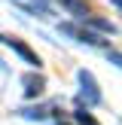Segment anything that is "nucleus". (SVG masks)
<instances>
[{
    "instance_id": "obj_6",
    "label": "nucleus",
    "mask_w": 122,
    "mask_h": 125,
    "mask_svg": "<svg viewBox=\"0 0 122 125\" xmlns=\"http://www.w3.org/2000/svg\"><path fill=\"white\" fill-rule=\"evenodd\" d=\"M82 24H92V28H98V31H104V34H116V24H110V21H104V18H95V15H89Z\"/></svg>"
},
{
    "instance_id": "obj_8",
    "label": "nucleus",
    "mask_w": 122,
    "mask_h": 125,
    "mask_svg": "<svg viewBox=\"0 0 122 125\" xmlns=\"http://www.w3.org/2000/svg\"><path fill=\"white\" fill-rule=\"evenodd\" d=\"M107 61H113V64L122 67V55H119V52H107Z\"/></svg>"
},
{
    "instance_id": "obj_1",
    "label": "nucleus",
    "mask_w": 122,
    "mask_h": 125,
    "mask_svg": "<svg viewBox=\"0 0 122 125\" xmlns=\"http://www.w3.org/2000/svg\"><path fill=\"white\" fill-rule=\"evenodd\" d=\"M0 43H3L6 49H12L15 55H21V58L28 61V64H34V67H40V64H43V61H40V55H37L34 49L28 46V43H21L18 37H3V34H0Z\"/></svg>"
},
{
    "instance_id": "obj_9",
    "label": "nucleus",
    "mask_w": 122,
    "mask_h": 125,
    "mask_svg": "<svg viewBox=\"0 0 122 125\" xmlns=\"http://www.w3.org/2000/svg\"><path fill=\"white\" fill-rule=\"evenodd\" d=\"M113 6H119V9H122V0H113Z\"/></svg>"
},
{
    "instance_id": "obj_7",
    "label": "nucleus",
    "mask_w": 122,
    "mask_h": 125,
    "mask_svg": "<svg viewBox=\"0 0 122 125\" xmlns=\"http://www.w3.org/2000/svg\"><path fill=\"white\" fill-rule=\"evenodd\" d=\"M73 119H76L79 125H98V122L89 116V110H76V113H73Z\"/></svg>"
},
{
    "instance_id": "obj_4",
    "label": "nucleus",
    "mask_w": 122,
    "mask_h": 125,
    "mask_svg": "<svg viewBox=\"0 0 122 125\" xmlns=\"http://www.w3.org/2000/svg\"><path fill=\"white\" fill-rule=\"evenodd\" d=\"M21 85H24V95L28 98H40L43 89H46V79L40 73H28V76H21Z\"/></svg>"
},
{
    "instance_id": "obj_2",
    "label": "nucleus",
    "mask_w": 122,
    "mask_h": 125,
    "mask_svg": "<svg viewBox=\"0 0 122 125\" xmlns=\"http://www.w3.org/2000/svg\"><path fill=\"white\" fill-rule=\"evenodd\" d=\"M58 31L61 34H67V37H73L76 43H89V46H104V40L98 34H92V31H85L82 24H73V21H67V24H58Z\"/></svg>"
},
{
    "instance_id": "obj_3",
    "label": "nucleus",
    "mask_w": 122,
    "mask_h": 125,
    "mask_svg": "<svg viewBox=\"0 0 122 125\" xmlns=\"http://www.w3.org/2000/svg\"><path fill=\"white\" fill-rule=\"evenodd\" d=\"M79 85H82L79 98H82L85 104H101V92H98V83H95V76H92L89 70H79Z\"/></svg>"
},
{
    "instance_id": "obj_5",
    "label": "nucleus",
    "mask_w": 122,
    "mask_h": 125,
    "mask_svg": "<svg viewBox=\"0 0 122 125\" xmlns=\"http://www.w3.org/2000/svg\"><path fill=\"white\" fill-rule=\"evenodd\" d=\"M58 3L64 6L73 18H79V21H85V18H89V3H85V0H58Z\"/></svg>"
}]
</instances>
